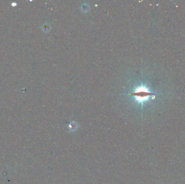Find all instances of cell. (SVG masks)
Returning <instances> with one entry per match:
<instances>
[{"label":"cell","instance_id":"cell-1","mask_svg":"<svg viewBox=\"0 0 185 184\" xmlns=\"http://www.w3.org/2000/svg\"><path fill=\"white\" fill-rule=\"evenodd\" d=\"M132 94L136 97L137 100L142 102L147 99L148 97L153 95V93L149 91L145 87H141L137 89L134 93H132Z\"/></svg>","mask_w":185,"mask_h":184},{"label":"cell","instance_id":"cell-2","mask_svg":"<svg viewBox=\"0 0 185 184\" xmlns=\"http://www.w3.org/2000/svg\"><path fill=\"white\" fill-rule=\"evenodd\" d=\"M70 129L71 130H75V127H76V124L75 123H74V124L71 123V124H70Z\"/></svg>","mask_w":185,"mask_h":184}]
</instances>
